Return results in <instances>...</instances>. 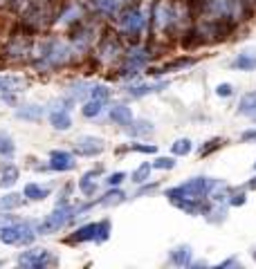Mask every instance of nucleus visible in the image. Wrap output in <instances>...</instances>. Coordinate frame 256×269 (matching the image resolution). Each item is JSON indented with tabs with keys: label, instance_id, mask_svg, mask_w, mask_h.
Listing matches in <instances>:
<instances>
[{
	"label": "nucleus",
	"instance_id": "13",
	"mask_svg": "<svg viewBox=\"0 0 256 269\" xmlns=\"http://www.w3.org/2000/svg\"><path fill=\"white\" fill-rule=\"evenodd\" d=\"M236 70H256V52H243L238 54V59L231 63Z\"/></svg>",
	"mask_w": 256,
	"mask_h": 269
},
{
	"label": "nucleus",
	"instance_id": "36",
	"mask_svg": "<svg viewBox=\"0 0 256 269\" xmlns=\"http://www.w3.org/2000/svg\"><path fill=\"white\" fill-rule=\"evenodd\" d=\"M14 222H16V218H14V216H0V229L9 227V224H14Z\"/></svg>",
	"mask_w": 256,
	"mask_h": 269
},
{
	"label": "nucleus",
	"instance_id": "2",
	"mask_svg": "<svg viewBox=\"0 0 256 269\" xmlns=\"http://www.w3.org/2000/svg\"><path fill=\"white\" fill-rule=\"evenodd\" d=\"M72 218H75V209H72V206H67V204H61V206H56V211H52L41 224H38L36 233H41V235L56 233L59 229H63L65 224L72 220Z\"/></svg>",
	"mask_w": 256,
	"mask_h": 269
},
{
	"label": "nucleus",
	"instance_id": "32",
	"mask_svg": "<svg viewBox=\"0 0 256 269\" xmlns=\"http://www.w3.org/2000/svg\"><path fill=\"white\" fill-rule=\"evenodd\" d=\"M153 166H155V168H162V171L167 168V171H169V168H173V166H175V162L171 159V157H160V159H157Z\"/></svg>",
	"mask_w": 256,
	"mask_h": 269
},
{
	"label": "nucleus",
	"instance_id": "7",
	"mask_svg": "<svg viewBox=\"0 0 256 269\" xmlns=\"http://www.w3.org/2000/svg\"><path fill=\"white\" fill-rule=\"evenodd\" d=\"M48 260H50L48 249H30L18 256V265L22 267H43Z\"/></svg>",
	"mask_w": 256,
	"mask_h": 269
},
{
	"label": "nucleus",
	"instance_id": "15",
	"mask_svg": "<svg viewBox=\"0 0 256 269\" xmlns=\"http://www.w3.org/2000/svg\"><path fill=\"white\" fill-rule=\"evenodd\" d=\"M16 117L18 119H30V121H38L43 117V108L41 105H25V108L16 110Z\"/></svg>",
	"mask_w": 256,
	"mask_h": 269
},
{
	"label": "nucleus",
	"instance_id": "11",
	"mask_svg": "<svg viewBox=\"0 0 256 269\" xmlns=\"http://www.w3.org/2000/svg\"><path fill=\"white\" fill-rule=\"evenodd\" d=\"M25 86V78L20 76H0V92H20Z\"/></svg>",
	"mask_w": 256,
	"mask_h": 269
},
{
	"label": "nucleus",
	"instance_id": "29",
	"mask_svg": "<svg viewBox=\"0 0 256 269\" xmlns=\"http://www.w3.org/2000/svg\"><path fill=\"white\" fill-rule=\"evenodd\" d=\"M90 88H92V86H88V83H77V86L72 88V97H75V99L88 97V94H90Z\"/></svg>",
	"mask_w": 256,
	"mask_h": 269
},
{
	"label": "nucleus",
	"instance_id": "14",
	"mask_svg": "<svg viewBox=\"0 0 256 269\" xmlns=\"http://www.w3.org/2000/svg\"><path fill=\"white\" fill-rule=\"evenodd\" d=\"M238 112H241V115H247V117L256 115V92H249V94H245V97L241 99V103H238Z\"/></svg>",
	"mask_w": 256,
	"mask_h": 269
},
{
	"label": "nucleus",
	"instance_id": "26",
	"mask_svg": "<svg viewBox=\"0 0 256 269\" xmlns=\"http://www.w3.org/2000/svg\"><path fill=\"white\" fill-rule=\"evenodd\" d=\"M124 198H126V195H124L122 191H110V193H108L106 198L99 202V204H104V206H110V204H119V202H124Z\"/></svg>",
	"mask_w": 256,
	"mask_h": 269
},
{
	"label": "nucleus",
	"instance_id": "16",
	"mask_svg": "<svg viewBox=\"0 0 256 269\" xmlns=\"http://www.w3.org/2000/svg\"><path fill=\"white\" fill-rule=\"evenodd\" d=\"M95 177H97V173L95 171H90V173H85V175L79 179V189H81V193L83 195H95V191H97V182H95Z\"/></svg>",
	"mask_w": 256,
	"mask_h": 269
},
{
	"label": "nucleus",
	"instance_id": "6",
	"mask_svg": "<svg viewBox=\"0 0 256 269\" xmlns=\"http://www.w3.org/2000/svg\"><path fill=\"white\" fill-rule=\"evenodd\" d=\"M104 148H106L104 139L90 137V134H83V137H79L77 142H75L77 155H83V157H95V155H99Z\"/></svg>",
	"mask_w": 256,
	"mask_h": 269
},
{
	"label": "nucleus",
	"instance_id": "19",
	"mask_svg": "<svg viewBox=\"0 0 256 269\" xmlns=\"http://www.w3.org/2000/svg\"><path fill=\"white\" fill-rule=\"evenodd\" d=\"M104 103H106V101H99V99L88 101V103H85L83 108H81L83 117H88V119H92V117H99V115H101V110H104Z\"/></svg>",
	"mask_w": 256,
	"mask_h": 269
},
{
	"label": "nucleus",
	"instance_id": "12",
	"mask_svg": "<svg viewBox=\"0 0 256 269\" xmlns=\"http://www.w3.org/2000/svg\"><path fill=\"white\" fill-rule=\"evenodd\" d=\"M50 119H52V126L56 128V130H67V128L72 126V119L70 115H67V110H54L52 115H50Z\"/></svg>",
	"mask_w": 256,
	"mask_h": 269
},
{
	"label": "nucleus",
	"instance_id": "8",
	"mask_svg": "<svg viewBox=\"0 0 256 269\" xmlns=\"http://www.w3.org/2000/svg\"><path fill=\"white\" fill-rule=\"evenodd\" d=\"M75 166H77L75 157L65 153V150H54L52 157H50V168H54V171H72Z\"/></svg>",
	"mask_w": 256,
	"mask_h": 269
},
{
	"label": "nucleus",
	"instance_id": "20",
	"mask_svg": "<svg viewBox=\"0 0 256 269\" xmlns=\"http://www.w3.org/2000/svg\"><path fill=\"white\" fill-rule=\"evenodd\" d=\"M22 202H25V198L18 193H9V195H5L3 200H0V209H5V211H9V209H18V206H22Z\"/></svg>",
	"mask_w": 256,
	"mask_h": 269
},
{
	"label": "nucleus",
	"instance_id": "35",
	"mask_svg": "<svg viewBox=\"0 0 256 269\" xmlns=\"http://www.w3.org/2000/svg\"><path fill=\"white\" fill-rule=\"evenodd\" d=\"M124 177H126V175H124V173H112V175L108 177L106 182L110 184V186H117V184H122V182H124Z\"/></svg>",
	"mask_w": 256,
	"mask_h": 269
},
{
	"label": "nucleus",
	"instance_id": "25",
	"mask_svg": "<svg viewBox=\"0 0 256 269\" xmlns=\"http://www.w3.org/2000/svg\"><path fill=\"white\" fill-rule=\"evenodd\" d=\"M14 148L16 146H14V142H11V137L7 132L0 130V155H11L14 153Z\"/></svg>",
	"mask_w": 256,
	"mask_h": 269
},
{
	"label": "nucleus",
	"instance_id": "9",
	"mask_svg": "<svg viewBox=\"0 0 256 269\" xmlns=\"http://www.w3.org/2000/svg\"><path fill=\"white\" fill-rule=\"evenodd\" d=\"M110 119L119 123V126H128L130 121H133V112H130L128 105L119 103V105H112L110 108Z\"/></svg>",
	"mask_w": 256,
	"mask_h": 269
},
{
	"label": "nucleus",
	"instance_id": "34",
	"mask_svg": "<svg viewBox=\"0 0 256 269\" xmlns=\"http://www.w3.org/2000/svg\"><path fill=\"white\" fill-rule=\"evenodd\" d=\"M133 132H135V134L153 132V126H151V123H146V121H139V123H137V128H133Z\"/></svg>",
	"mask_w": 256,
	"mask_h": 269
},
{
	"label": "nucleus",
	"instance_id": "3",
	"mask_svg": "<svg viewBox=\"0 0 256 269\" xmlns=\"http://www.w3.org/2000/svg\"><path fill=\"white\" fill-rule=\"evenodd\" d=\"M34 235H36V231L30 227V224H9V227L0 229V243L5 245H30L34 240Z\"/></svg>",
	"mask_w": 256,
	"mask_h": 269
},
{
	"label": "nucleus",
	"instance_id": "23",
	"mask_svg": "<svg viewBox=\"0 0 256 269\" xmlns=\"http://www.w3.org/2000/svg\"><path fill=\"white\" fill-rule=\"evenodd\" d=\"M146 61H149V52H146V49H133V52L128 54V65L133 67H142L146 63Z\"/></svg>",
	"mask_w": 256,
	"mask_h": 269
},
{
	"label": "nucleus",
	"instance_id": "24",
	"mask_svg": "<svg viewBox=\"0 0 256 269\" xmlns=\"http://www.w3.org/2000/svg\"><path fill=\"white\" fill-rule=\"evenodd\" d=\"M162 88H167V83H153V86H139V88H130L128 92H130V97H144V94H149V92H157V90H162Z\"/></svg>",
	"mask_w": 256,
	"mask_h": 269
},
{
	"label": "nucleus",
	"instance_id": "4",
	"mask_svg": "<svg viewBox=\"0 0 256 269\" xmlns=\"http://www.w3.org/2000/svg\"><path fill=\"white\" fill-rule=\"evenodd\" d=\"M110 233V222L104 220V222H95V224H85V227L77 229L75 238L72 243H104Z\"/></svg>",
	"mask_w": 256,
	"mask_h": 269
},
{
	"label": "nucleus",
	"instance_id": "38",
	"mask_svg": "<svg viewBox=\"0 0 256 269\" xmlns=\"http://www.w3.org/2000/svg\"><path fill=\"white\" fill-rule=\"evenodd\" d=\"M133 150H139V153H155V146H137V144H135L133 146Z\"/></svg>",
	"mask_w": 256,
	"mask_h": 269
},
{
	"label": "nucleus",
	"instance_id": "27",
	"mask_svg": "<svg viewBox=\"0 0 256 269\" xmlns=\"http://www.w3.org/2000/svg\"><path fill=\"white\" fill-rule=\"evenodd\" d=\"M108 94H110V90H108L106 86H92V88H90V94H88V97H90V99L106 101V99H108Z\"/></svg>",
	"mask_w": 256,
	"mask_h": 269
},
{
	"label": "nucleus",
	"instance_id": "17",
	"mask_svg": "<svg viewBox=\"0 0 256 269\" xmlns=\"http://www.w3.org/2000/svg\"><path fill=\"white\" fill-rule=\"evenodd\" d=\"M171 20H173V11L169 9V5L160 3L155 7V22H157V27H167Z\"/></svg>",
	"mask_w": 256,
	"mask_h": 269
},
{
	"label": "nucleus",
	"instance_id": "10",
	"mask_svg": "<svg viewBox=\"0 0 256 269\" xmlns=\"http://www.w3.org/2000/svg\"><path fill=\"white\" fill-rule=\"evenodd\" d=\"M191 247L189 245H182L178 247V249H173L171 251V262L173 265H178V267H187V265H191Z\"/></svg>",
	"mask_w": 256,
	"mask_h": 269
},
{
	"label": "nucleus",
	"instance_id": "33",
	"mask_svg": "<svg viewBox=\"0 0 256 269\" xmlns=\"http://www.w3.org/2000/svg\"><path fill=\"white\" fill-rule=\"evenodd\" d=\"M231 92H234V88H231L229 83H220V86L216 88V94H218V97H231Z\"/></svg>",
	"mask_w": 256,
	"mask_h": 269
},
{
	"label": "nucleus",
	"instance_id": "30",
	"mask_svg": "<svg viewBox=\"0 0 256 269\" xmlns=\"http://www.w3.org/2000/svg\"><path fill=\"white\" fill-rule=\"evenodd\" d=\"M97 7L101 11H106V14H112V11L117 9V0H95Z\"/></svg>",
	"mask_w": 256,
	"mask_h": 269
},
{
	"label": "nucleus",
	"instance_id": "22",
	"mask_svg": "<svg viewBox=\"0 0 256 269\" xmlns=\"http://www.w3.org/2000/svg\"><path fill=\"white\" fill-rule=\"evenodd\" d=\"M151 164L146 162V164H142V166H137L133 171V175H130V179H133L135 184H144V182H149V175H151Z\"/></svg>",
	"mask_w": 256,
	"mask_h": 269
},
{
	"label": "nucleus",
	"instance_id": "43",
	"mask_svg": "<svg viewBox=\"0 0 256 269\" xmlns=\"http://www.w3.org/2000/svg\"><path fill=\"white\" fill-rule=\"evenodd\" d=\"M254 168H256V164H254Z\"/></svg>",
	"mask_w": 256,
	"mask_h": 269
},
{
	"label": "nucleus",
	"instance_id": "5",
	"mask_svg": "<svg viewBox=\"0 0 256 269\" xmlns=\"http://www.w3.org/2000/svg\"><path fill=\"white\" fill-rule=\"evenodd\" d=\"M119 25H122V30L126 34H137L144 30V25H146V14L142 9H128L126 14L119 18Z\"/></svg>",
	"mask_w": 256,
	"mask_h": 269
},
{
	"label": "nucleus",
	"instance_id": "18",
	"mask_svg": "<svg viewBox=\"0 0 256 269\" xmlns=\"http://www.w3.org/2000/svg\"><path fill=\"white\" fill-rule=\"evenodd\" d=\"M50 195V189H45V186H38V184H27L25 186V198L27 200H45Z\"/></svg>",
	"mask_w": 256,
	"mask_h": 269
},
{
	"label": "nucleus",
	"instance_id": "40",
	"mask_svg": "<svg viewBox=\"0 0 256 269\" xmlns=\"http://www.w3.org/2000/svg\"><path fill=\"white\" fill-rule=\"evenodd\" d=\"M243 139H256V130H247V132H243Z\"/></svg>",
	"mask_w": 256,
	"mask_h": 269
},
{
	"label": "nucleus",
	"instance_id": "41",
	"mask_svg": "<svg viewBox=\"0 0 256 269\" xmlns=\"http://www.w3.org/2000/svg\"><path fill=\"white\" fill-rule=\"evenodd\" d=\"M249 186H252V189H256V179H254V182H249Z\"/></svg>",
	"mask_w": 256,
	"mask_h": 269
},
{
	"label": "nucleus",
	"instance_id": "37",
	"mask_svg": "<svg viewBox=\"0 0 256 269\" xmlns=\"http://www.w3.org/2000/svg\"><path fill=\"white\" fill-rule=\"evenodd\" d=\"M218 146H220V142H218V139H214V142H209L207 148H200V155H209L214 148H218Z\"/></svg>",
	"mask_w": 256,
	"mask_h": 269
},
{
	"label": "nucleus",
	"instance_id": "39",
	"mask_svg": "<svg viewBox=\"0 0 256 269\" xmlns=\"http://www.w3.org/2000/svg\"><path fill=\"white\" fill-rule=\"evenodd\" d=\"M229 202H231L234 206H241V204H245V195H243V193H241V195H234V198H231Z\"/></svg>",
	"mask_w": 256,
	"mask_h": 269
},
{
	"label": "nucleus",
	"instance_id": "1",
	"mask_svg": "<svg viewBox=\"0 0 256 269\" xmlns=\"http://www.w3.org/2000/svg\"><path fill=\"white\" fill-rule=\"evenodd\" d=\"M216 182L209 177H193L189 182L180 184L175 189H169L167 195L171 200H202L214 191Z\"/></svg>",
	"mask_w": 256,
	"mask_h": 269
},
{
	"label": "nucleus",
	"instance_id": "42",
	"mask_svg": "<svg viewBox=\"0 0 256 269\" xmlns=\"http://www.w3.org/2000/svg\"><path fill=\"white\" fill-rule=\"evenodd\" d=\"M254 260H256V251H254Z\"/></svg>",
	"mask_w": 256,
	"mask_h": 269
},
{
	"label": "nucleus",
	"instance_id": "28",
	"mask_svg": "<svg viewBox=\"0 0 256 269\" xmlns=\"http://www.w3.org/2000/svg\"><path fill=\"white\" fill-rule=\"evenodd\" d=\"M173 153L175 155H189L191 153V142L189 139H178L173 144Z\"/></svg>",
	"mask_w": 256,
	"mask_h": 269
},
{
	"label": "nucleus",
	"instance_id": "31",
	"mask_svg": "<svg viewBox=\"0 0 256 269\" xmlns=\"http://www.w3.org/2000/svg\"><path fill=\"white\" fill-rule=\"evenodd\" d=\"M193 61L191 59H178L175 63H169V65H164V70L162 72H171V70H175V67H187V65H191Z\"/></svg>",
	"mask_w": 256,
	"mask_h": 269
},
{
	"label": "nucleus",
	"instance_id": "21",
	"mask_svg": "<svg viewBox=\"0 0 256 269\" xmlns=\"http://www.w3.org/2000/svg\"><path fill=\"white\" fill-rule=\"evenodd\" d=\"M3 171V179H0V189L3 186H11V184H16V179H18V168L16 166H5L0 168Z\"/></svg>",
	"mask_w": 256,
	"mask_h": 269
}]
</instances>
